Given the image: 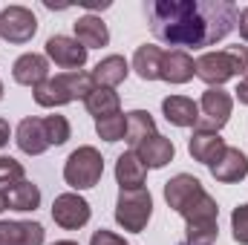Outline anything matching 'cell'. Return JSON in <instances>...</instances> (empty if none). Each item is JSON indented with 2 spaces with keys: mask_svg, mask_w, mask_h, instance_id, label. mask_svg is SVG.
Instances as JSON below:
<instances>
[{
  "mask_svg": "<svg viewBox=\"0 0 248 245\" xmlns=\"http://www.w3.org/2000/svg\"><path fill=\"white\" fill-rule=\"evenodd\" d=\"M237 6L231 0H153L147 20L153 35L168 46H214L237 26Z\"/></svg>",
  "mask_w": 248,
  "mask_h": 245,
  "instance_id": "cell-1",
  "label": "cell"
},
{
  "mask_svg": "<svg viewBox=\"0 0 248 245\" xmlns=\"http://www.w3.org/2000/svg\"><path fill=\"white\" fill-rule=\"evenodd\" d=\"M193 75L208 87H222L228 78L248 75V46H228L222 52H205L193 61Z\"/></svg>",
  "mask_w": 248,
  "mask_h": 245,
  "instance_id": "cell-2",
  "label": "cell"
},
{
  "mask_svg": "<svg viewBox=\"0 0 248 245\" xmlns=\"http://www.w3.org/2000/svg\"><path fill=\"white\" fill-rule=\"evenodd\" d=\"M95 90L93 75L90 72H61V75H49L41 87H35V101L41 107H63L69 101H87V95Z\"/></svg>",
  "mask_w": 248,
  "mask_h": 245,
  "instance_id": "cell-3",
  "label": "cell"
},
{
  "mask_svg": "<svg viewBox=\"0 0 248 245\" xmlns=\"http://www.w3.org/2000/svg\"><path fill=\"white\" fill-rule=\"evenodd\" d=\"M101 173H104V159L90 144L72 150L69 159H66V165H63V179H66L69 187H75V190L95 187V184L101 182Z\"/></svg>",
  "mask_w": 248,
  "mask_h": 245,
  "instance_id": "cell-4",
  "label": "cell"
},
{
  "mask_svg": "<svg viewBox=\"0 0 248 245\" xmlns=\"http://www.w3.org/2000/svg\"><path fill=\"white\" fill-rule=\"evenodd\" d=\"M153 216V196L147 187H136V190H119V202H116V222L130 234H141L147 228Z\"/></svg>",
  "mask_w": 248,
  "mask_h": 245,
  "instance_id": "cell-5",
  "label": "cell"
},
{
  "mask_svg": "<svg viewBox=\"0 0 248 245\" xmlns=\"http://www.w3.org/2000/svg\"><path fill=\"white\" fill-rule=\"evenodd\" d=\"M231 110H234V98L231 92H225L222 87H208L202 92V101H199V122L193 130H208V133H219L228 119H231Z\"/></svg>",
  "mask_w": 248,
  "mask_h": 245,
  "instance_id": "cell-6",
  "label": "cell"
},
{
  "mask_svg": "<svg viewBox=\"0 0 248 245\" xmlns=\"http://www.w3.org/2000/svg\"><path fill=\"white\" fill-rule=\"evenodd\" d=\"M38 32V17L26 6H9L0 12V38L9 44H26Z\"/></svg>",
  "mask_w": 248,
  "mask_h": 245,
  "instance_id": "cell-7",
  "label": "cell"
},
{
  "mask_svg": "<svg viewBox=\"0 0 248 245\" xmlns=\"http://www.w3.org/2000/svg\"><path fill=\"white\" fill-rule=\"evenodd\" d=\"M52 219L63 231H78L90 222V202L78 193H61L52 202Z\"/></svg>",
  "mask_w": 248,
  "mask_h": 245,
  "instance_id": "cell-8",
  "label": "cell"
},
{
  "mask_svg": "<svg viewBox=\"0 0 248 245\" xmlns=\"http://www.w3.org/2000/svg\"><path fill=\"white\" fill-rule=\"evenodd\" d=\"M46 58L66 72H78L87 63V49L69 35H52L46 41Z\"/></svg>",
  "mask_w": 248,
  "mask_h": 245,
  "instance_id": "cell-9",
  "label": "cell"
},
{
  "mask_svg": "<svg viewBox=\"0 0 248 245\" xmlns=\"http://www.w3.org/2000/svg\"><path fill=\"white\" fill-rule=\"evenodd\" d=\"M248 173V156L240 147H225V153L211 165V176L222 184H234L246 179Z\"/></svg>",
  "mask_w": 248,
  "mask_h": 245,
  "instance_id": "cell-10",
  "label": "cell"
},
{
  "mask_svg": "<svg viewBox=\"0 0 248 245\" xmlns=\"http://www.w3.org/2000/svg\"><path fill=\"white\" fill-rule=\"evenodd\" d=\"M12 78L17 81V84H23V87H41L46 78H49V61L44 58V55H38V52H26V55H20L15 66H12Z\"/></svg>",
  "mask_w": 248,
  "mask_h": 245,
  "instance_id": "cell-11",
  "label": "cell"
},
{
  "mask_svg": "<svg viewBox=\"0 0 248 245\" xmlns=\"http://www.w3.org/2000/svg\"><path fill=\"white\" fill-rule=\"evenodd\" d=\"M202 190H205V187H202V182H199L196 176L179 173V176H173L170 182H165V202H168V208H173V211L179 214V211L187 208Z\"/></svg>",
  "mask_w": 248,
  "mask_h": 245,
  "instance_id": "cell-12",
  "label": "cell"
},
{
  "mask_svg": "<svg viewBox=\"0 0 248 245\" xmlns=\"http://www.w3.org/2000/svg\"><path fill=\"white\" fill-rule=\"evenodd\" d=\"M0 243L3 245H44V225L41 222L3 219L0 222Z\"/></svg>",
  "mask_w": 248,
  "mask_h": 245,
  "instance_id": "cell-13",
  "label": "cell"
},
{
  "mask_svg": "<svg viewBox=\"0 0 248 245\" xmlns=\"http://www.w3.org/2000/svg\"><path fill=\"white\" fill-rule=\"evenodd\" d=\"M15 141H17V147H20L26 156H41V153L49 147V141H46V127H44V119H35V116L23 119V122L17 124Z\"/></svg>",
  "mask_w": 248,
  "mask_h": 245,
  "instance_id": "cell-14",
  "label": "cell"
},
{
  "mask_svg": "<svg viewBox=\"0 0 248 245\" xmlns=\"http://www.w3.org/2000/svg\"><path fill=\"white\" fill-rule=\"evenodd\" d=\"M187 150H190V156H193L196 162H202V165L211 168V165L225 153V141H222L219 133L193 130V136H190V141H187Z\"/></svg>",
  "mask_w": 248,
  "mask_h": 245,
  "instance_id": "cell-15",
  "label": "cell"
},
{
  "mask_svg": "<svg viewBox=\"0 0 248 245\" xmlns=\"http://www.w3.org/2000/svg\"><path fill=\"white\" fill-rule=\"evenodd\" d=\"M136 156L144 162V168H165L168 162H173L176 147H173V141H170V138H165V136L153 133L150 138H144V141L136 147Z\"/></svg>",
  "mask_w": 248,
  "mask_h": 245,
  "instance_id": "cell-16",
  "label": "cell"
},
{
  "mask_svg": "<svg viewBox=\"0 0 248 245\" xmlns=\"http://www.w3.org/2000/svg\"><path fill=\"white\" fill-rule=\"evenodd\" d=\"M75 41L90 52V49H101L110 44V32H107V23L95 15H84L75 20Z\"/></svg>",
  "mask_w": 248,
  "mask_h": 245,
  "instance_id": "cell-17",
  "label": "cell"
},
{
  "mask_svg": "<svg viewBox=\"0 0 248 245\" xmlns=\"http://www.w3.org/2000/svg\"><path fill=\"white\" fill-rule=\"evenodd\" d=\"M144 179H147V168L136 156V150L122 153L119 162H116V182H119V187L122 190H136V187H144Z\"/></svg>",
  "mask_w": 248,
  "mask_h": 245,
  "instance_id": "cell-18",
  "label": "cell"
},
{
  "mask_svg": "<svg viewBox=\"0 0 248 245\" xmlns=\"http://www.w3.org/2000/svg\"><path fill=\"white\" fill-rule=\"evenodd\" d=\"M127 72H130L127 58H122V55H107L104 61L95 63V69H93L90 75H93V84H95V87H101V90H116L124 78H127Z\"/></svg>",
  "mask_w": 248,
  "mask_h": 245,
  "instance_id": "cell-19",
  "label": "cell"
},
{
  "mask_svg": "<svg viewBox=\"0 0 248 245\" xmlns=\"http://www.w3.org/2000/svg\"><path fill=\"white\" fill-rule=\"evenodd\" d=\"M162 113L176 127H196V122H199V104L187 95H168L162 101Z\"/></svg>",
  "mask_w": 248,
  "mask_h": 245,
  "instance_id": "cell-20",
  "label": "cell"
},
{
  "mask_svg": "<svg viewBox=\"0 0 248 245\" xmlns=\"http://www.w3.org/2000/svg\"><path fill=\"white\" fill-rule=\"evenodd\" d=\"M162 58H165V49L156 46V44H141L133 55V69L141 81H156L162 78Z\"/></svg>",
  "mask_w": 248,
  "mask_h": 245,
  "instance_id": "cell-21",
  "label": "cell"
},
{
  "mask_svg": "<svg viewBox=\"0 0 248 245\" xmlns=\"http://www.w3.org/2000/svg\"><path fill=\"white\" fill-rule=\"evenodd\" d=\"M193 78V58L185 49H170L162 58V81L168 84H187Z\"/></svg>",
  "mask_w": 248,
  "mask_h": 245,
  "instance_id": "cell-22",
  "label": "cell"
},
{
  "mask_svg": "<svg viewBox=\"0 0 248 245\" xmlns=\"http://www.w3.org/2000/svg\"><path fill=\"white\" fill-rule=\"evenodd\" d=\"M179 216L185 219L187 225H208V222H217L219 219V208H217V199L208 193V190H202L187 208L179 211Z\"/></svg>",
  "mask_w": 248,
  "mask_h": 245,
  "instance_id": "cell-23",
  "label": "cell"
},
{
  "mask_svg": "<svg viewBox=\"0 0 248 245\" xmlns=\"http://www.w3.org/2000/svg\"><path fill=\"white\" fill-rule=\"evenodd\" d=\"M153 133H156V122H153V116H150L147 110H133V113H127V133H124V141L133 144V150H136L144 138H150Z\"/></svg>",
  "mask_w": 248,
  "mask_h": 245,
  "instance_id": "cell-24",
  "label": "cell"
},
{
  "mask_svg": "<svg viewBox=\"0 0 248 245\" xmlns=\"http://www.w3.org/2000/svg\"><path fill=\"white\" fill-rule=\"evenodd\" d=\"M87 113L93 119H104V116H113V113H122V101H119V92L116 90H101L95 87L90 95H87Z\"/></svg>",
  "mask_w": 248,
  "mask_h": 245,
  "instance_id": "cell-25",
  "label": "cell"
},
{
  "mask_svg": "<svg viewBox=\"0 0 248 245\" xmlns=\"http://www.w3.org/2000/svg\"><path fill=\"white\" fill-rule=\"evenodd\" d=\"M6 202H9L12 211H35L41 205V190H38V184L23 179L20 184L6 190Z\"/></svg>",
  "mask_w": 248,
  "mask_h": 245,
  "instance_id": "cell-26",
  "label": "cell"
},
{
  "mask_svg": "<svg viewBox=\"0 0 248 245\" xmlns=\"http://www.w3.org/2000/svg\"><path fill=\"white\" fill-rule=\"evenodd\" d=\"M95 133L104 141H122L124 133H127V116L124 113H113V116L95 119Z\"/></svg>",
  "mask_w": 248,
  "mask_h": 245,
  "instance_id": "cell-27",
  "label": "cell"
},
{
  "mask_svg": "<svg viewBox=\"0 0 248 245\" xmlns=\"http://www.w3.org/2000/svg\"><path fill=\"white\" fill-rule=\"evenodd\" d=\"M44 127H46V141H49V147H61L69 141V136H72V127L66 122V116H46L44 119Z\"/></svg>",
  "mask_w": 248,
  "mask_h": 245,
  "instance_id": "cell-28",
  "label": "cell"
},
{
  "mask_svg": "<svg viewBox=\"0 0 248 245\" xmlns=\"http://www.w3.org/2000/svg\"><path fill=\"white\" fill-rule=\"evenodd\" d=\"M219 237V225L208 222V225H185V240L179 245H214Z\"/></svg>",
  "mask_w": 248,
  "mask_h": 245,
  "instance_id": "cell-29",
  "label": "cell"
},
{
  "mask_svg": "<svg viewBox=\"0 0 248 245\" xmlns=\"http://www.w3.org/2000/svg\"><path fill=\"white\" fill-rule=\"evenodd\" d=\"M23 179H26L23 165L12 156H0V190H9V187L20 184Z\"/></svg>",
  "mask_w": 248,
  "mask_h": 245,
  "instance_id": "cell-30",
  "label": "cell"
},
{
  "mask_svg": "<svg viewBox=\"0 0 248 245\" xmlns=\"http://www.w3.org/2000/svg\"><path fill=\"white\" fill-rule=\"evenodd\" d=\"M231 231L240 245H248V205H237L231 214Z\"/></svg>",
  "mask_w": 248,
  "mask_h": 245,
  "instance_id": "cell-31",
  "label": "cell"
},
{
  "mask_svg": "<svg viewBox=\"0 0 248 245\" xmlns=\"http://www.w3.org/2000/svg\"><path fill=\"white\" fill-rule=\"evenodd\" d=\"M90 245H130V243H124L119 234H113V231H107V228H98V231L90 237Z\"/></svg>",
  "mask_w": 248,
  "mask_h": 245,
  "instance_id": "cell-32",
  "label": "cell"
},
{
  "mask_svg": "<svg viewBox=\"0 0 248 245\" xmlns=\"http://www.w3.org/2000/svg\"><path fill=\"white\" fill-rule=\"evenodd\" d=\"M237 29H240V38L248 44V6L240 12V17H237Z\"/></svg>",
  "mask_w": 248,
  "mask_h": 245,
  "instance_id": "cell-33",
  "label": "cell"
},
{
  "mask_svg": "<svg viewBox=\"0 0 248 245\" xmlns=\"http://www.w3.org/2000/svg\"><path fill=\"white\" fill-rule=\"evenodd\" d=\"M9 136H12L9 122H6V119H0V147H6V144H9Z\"/></svg>",
  "mask_w": 248,
  "mask_h": 245,
  "instance_id": "cell-34",
  "label": "cell"
},
{
  "mask_svg": "<svg viewBox=\"0 0 248 245\" xmlns=\"http://www.w3.org/2000/svg\"><path fill=\"white\" fill-rule=\"evenodd\" d=\"M234 92H237V98H240L243 104H248V75L243 78V81H240V87H237Z\"/></svg>",
  "mask_w": 248,
  "mask_h": 245,
  "instance_id": "cell-35",
  "label": "cell"
},
{
  "mask_svg": "<svg viewBox=\"0 0 248 245\" xmlns=\"http://www.w3.org/2000/svg\"><path fill=\"white\" fill-rule=\"evenodd\" d=\"M9 208V202H6V190H0V211H6Z\"/></svg>",
  "mask_w": 248,
  "mask_h": 245,
  "instance_id": "cell-36",
  "label": "cell"
},
{
  "mask_svg": "<svg viewBox=\"0 0 248 245\" xmlns=\"http://www.w3.org/2000/svg\"><path fill=\"white\" fill-rule=\"evenodd\" d=\"M52 245H78V243H72V240H61V243H52Z\"/></svg>",
  "mask_w": 248,
  "mask_h": 245,
  "instance_id": "cell-37",
  "label": "cell"
},
{
  "mask_svg": "<svg viewBox=\"0 0 248 245\" xmlns=\"http://www.w3.org/2000/svg\"><path fill=\"white\" fill-rule=\"evenodd\" d=\"M0 98H3V81H0Z\"/></svg>",
  "mask_w": 248,
  "mask_h": 245,
  "instance_id": "cell-38",
  "label": "cell"
},
{
  "mask_svg": "<svg viewBox=\"0 0 248 245\" xmlns=\"http://www.w3.org/2000/svg\"><path fill=\"white\" fill-rule=\"evenodd\" d=\"M0 245H3V243H0Z\"/></svg>",
  "mask_w": 248,
  "mask_h": 245,
  "instance_id": "cell-39",
  "label": "cell"
}]
</instances>
